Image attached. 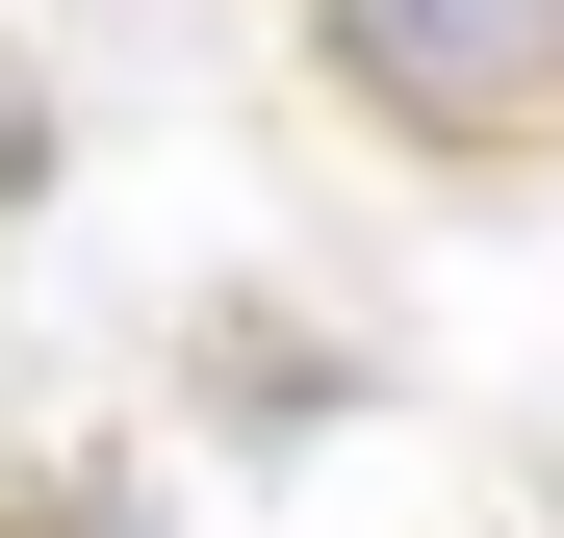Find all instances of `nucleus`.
<instances>
[{
  "label": "nucleus",
  "mask_w": 564,
  "mask_h": 538,
  "mask_svg": "<svg viewBox=\"0 0 564 538\" xmlns=\"http://www.w3.org/2000/svg\"><path fill=\"white\" fill-rule=\"evenodd\" d=\"M411 154H564V0H308Z\"/></svg>",
  "instance_id": "f257e3e1"
},
{
  "label": "nucleus",
  "mask_w": 564,
  "mask_h": 538,
  "mask_svg": "<svg viewBox=\"0 0 564 538\" xmlns=\"http://www.w3.org/2000/svg\"><path fill=\"white\" fill-rule=\"evenodd\" d=\"M52 538H129V513H52Z\"/></svg>",
  "instance_id": "f03ea898"
}]
</instances>
